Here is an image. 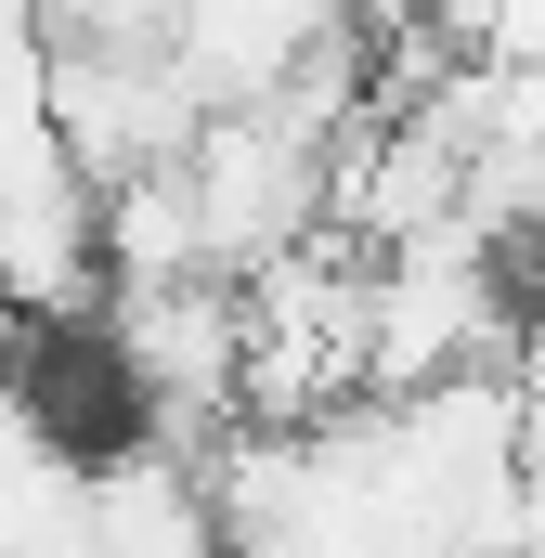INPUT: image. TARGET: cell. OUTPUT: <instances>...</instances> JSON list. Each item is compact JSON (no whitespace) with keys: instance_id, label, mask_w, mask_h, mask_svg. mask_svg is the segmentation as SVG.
<instances>
[{"instance_id":"obj_1","label":"cell","mask_w":545,"mask_h":558,"mask_svg":"<svg viewBox=\"0 0 545 558\" xmlns=\"http://www.w3.org/2000/svg\"><path fill=\"white\" fill-rule=\"evenodd\" d=\"M182 182H195V234H208V274H261L299 234H325V182H338V131L299 118L286 92L261 105H208L182 143Z\"/></svg>"},{"instance_id":"obj_2","label":"cell","mask_w":545,"mask_h":558,"mask_svg":"<svg viewBox=\"0 0 545 558\" xmlns=\"http://www.w3.org/2000/svg\"><path fill=\"white\" fill-rule=\"evenodd\" d=\"M92 546L105 558L234 546V533H221V494H208V441H182V428L105 441V454H92Z\"/></svg>"}]
</instances>
